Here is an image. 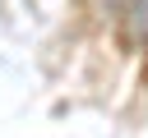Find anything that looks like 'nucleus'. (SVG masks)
<instances>
[{
  "instance_id": "nucleus-2",
  "label": "nucleus",
  "mask_w": 148,
  "mask_h": 138,
  "mask_svg": "<svg viewBox=\"0 0 148 138\" xmlns=\"http://www.w3.org/2000/svg\"><path fill=\"white\" fill-rule=\"evenodd\" d=\"M102 5H111V9H130V0H102Z\"/></svg>"
},
{
  "instance_id": "nucleus-1",
  "label": "nucleus",
  "mask_w": 148,
  "mask_h": 138,
  "mask_svg": "<svg viewBox=\"0 0 148 138\" xmlns=\"http://www.w3.org/2000/svg\"><path fill=\"white\" fill-rule=\"evenodd\" d=\"M125 28H130V41H148V0H130Z\"/></svg>"
}]
</instances>
